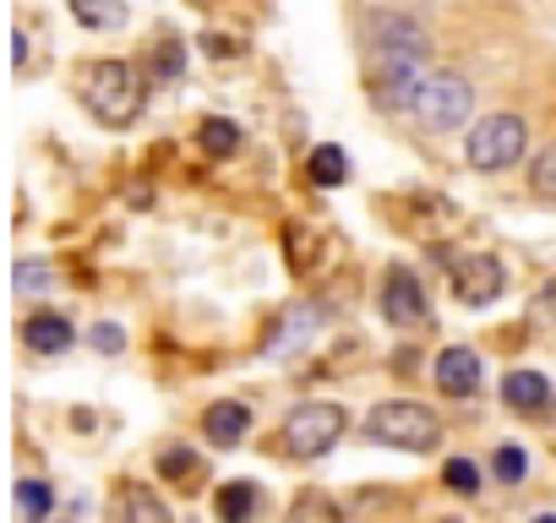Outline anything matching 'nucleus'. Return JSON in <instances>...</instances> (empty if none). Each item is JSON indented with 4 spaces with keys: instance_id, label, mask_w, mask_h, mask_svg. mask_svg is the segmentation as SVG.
Returning a JSON list of instances; mask_svg holds the SVG:
<instances>
[{
    "instance_id": "1",
    "label": "nucleus",
    "mask_w": 556,
    "mask_h": 523,
    "mask_svg": "<svg viewBox=\"0 0 556 523\" xmlns=\"http://www.w3.org/2000/svg\"><path fill=\"white\" fill-rule=\"evenodd\" d=\"M83 99L88 110L104 120V126H131L148 104V88H142V72L126 66V61H93L83 72Z\"/></svg>"
},
{
    "instance_id": "2",
    "label": "nucleus",
    "mask_w": 556,
    "mask_h": 523,
    "mask_svg": "<svg viewBox=\"0 0 556 523\" xmlns=\"http://www.w3.org/2000/svg\"><path fill=\"white\" fill-rule=\"evenodd\" d=\"M366 431L382 442V447H404V452H431L442 442V425L426 404H409V398H393V404H377L366 414Z\"/></svg>"
},
{
    "instance_id": "3",
    "label": "nucleus",
    "mask_w": 556,
    "mask_h": 523,
    "mask_svg": "<svg viewBox=\"0 0 556 523\" xmlns=\"http://www.w3.org/2000/svg\"><path fill=\"white\" fill-rule=\"evenodd\" d=\"M523 142H529V126H523L518 115H485V120L469 131L464 153H469L475 169L496 175V169H513V164L523 158Z\"/></svg>"
},
{
    "instance_id": "4",
    "label": "nucleus",
    "mask_w": 556,
    "mask_h": 523,
    "mask_svg": "<svg viewBox=\"0 0 556 523\" xmlns=\"http://www.w3.org/2000/svg\"><path fill=\"white\" fill-rule=\"evenodd\" d=\"M350 431V414L339 404H301L290 420H285V447L295 458H323L339 447V436Z\"/></svg>"
},
{
    "instance_id": "5",
    "label": "nucleus",
    "mask_w": 556,
    "mask_h": 523,
    "mask_svg": "<svg viewBox=\"0 0 556 523\" xmlns=\"http://www.w3.org/2000/svg\"><path fill=\"white\" fill-rule=\"evenodd\" d=\"M469 110H475V88H469L464 72H431V82L415 104L426 131H458L469 120Z\"/></svg>"
},
{
    "instance_id": "6",
    "label": "nucleus",
    "mask_w": 556,
    "mask_h": 523,
    "mask_svg": "<svg viewBox=\"0 0 556 523\" xmlns=\"http://www.w3.org/2000/svg\"><path fill=\"white\" fill-rule=\"evenodd\" d=\"M447 279H453V295L464 306H491L502 290H507V273H502V262L485 256V251H469L458 262H447Z\"/></svg>"
},
{
    "instance_id": "7",
    "label": "nucleus",
    "mask_w": 556,
    "mask_h": 523,
    "mask_svg": "<svg viewBox=\"0 0 556 523\" xmlns=\"http://www.w3.org/2000/svg\"><path fill=\"white\" fill-rule=\"evenodd\" d=\"M382 317L393 322V328H420L431 311H426V295H420V284H415V273L409 268H388V279H382Z\"/></svg>"
},
{
    "instance_id": "8",
    "label": "nucleus",
    "mask_w": 556,
    "mask_h": 523,
    "mask_svg": "<svg viewBox=\"0 0 556 523\" xmlns=\"http://www.w3.org/2000/svg\"><path fill=\"white\" fill-rule=\"evenodd\" d=\"M371 39H377V50L388 55V61H426V28L420 23H409V17H377L371 23Z\"/></svg>"
},
{
    "instance_id": "9",
    "label": "nucleus",
    "mask_w": 556,
    "mask_h": 523,
    "mask_svg": "<svg viewBox=\"0 0 556 523\" xmlns=\"http://www.w3.org/2000/svg\"><path fill=\"white\" fill-rule=\"evenodd\" d=\"M480 377H485V366H480L475 349L453 344V349L437 355V387H442V393H453V398H475V393H480Z\"/></svg>"
},
{
    "instance_id": "10",
    "label": "nucleus",
    "mask_w": 556,
    "mask_h": 523,
    "mask_svg": "<svg viewBox=\"0 0 556 523\" xmlns=\"http://www.w3.org/2000/svg\"><path fill=\"white\" fill-rule=\"evenodd\" d=\"M426 82H431V72H426V61H388V104L393 110H415L420 104V93H426Z\"/></svg>"
},
{
    "instance_id": "11",
    "label": "nucleus",
    "mask_w": 556,
    "mask_h": 523,
    "mask_svg": "<svg viewBox=\"0 0 556 523\" xmlns=\"http://www.w3.org/2000/svg\"><path fill=\"white\" fill-rule=\"evenodd\" d=\"M502 398H507L513 409H523V414H545V409H551V382H545L540 371H507Z\"/></svg>"
},
{
    "instance_id": "12",
    "label": "nucleus",
    "mask_w": 556,
    "mask_h": 523,
    "mask_svg": "<svg viewBox=\"0 0 556 523\" xmlns=\"http://www.w3.org/2000/svg\"><path fill=\"white\" fill-rule=\"evenodd\" d=\"M23 339H28V349H45V355H61V349H72V322L66 317H55V311H39V317H28L23 322Z\"/></svg>"
},
{
    "instance_id": "13",
    "label": "nucleus",
    "mask_w": 556,
    "mask_h": 523,
    "mask_svg": "<svg viewBox=\"0 0 556 523\" xmlns=\"http://www.w3.org/2000/svg\"><path fill=\"white\" fill-rule=\"evenodd\" d=\"M202 431L218 442V447H235L245 431H251V414H245V404H235V398H224V404H213L207 414H202Z\"/></svg>"
},
{
    "instance_id": "14",
    "label": "nucleus",
    "mask_w": 556,
    "mask_h": 523,
    "mask_svg": "<svg viewBox=\"0 0 556 523\" xmlns=\"http://www.w3.org/2000/svg\"><path fill=\"white\" fill-rule=\"evenodd\" d=\"M115 523H169V507L148 485H126L115 496Z\"/></svg>"
},
{
    "instance_id": "15",
    "label": "nucleus",
    "mask_w": 556,
    "mask_h": 523,
    "mask_svg": "<svg viewBox=\"0 0 556 523\" xmlns=\"http://www.w3.org/2000/svg\"><path fill=\"white\" fill-rule=\"evenodd\" d=\"M251 512H256V490H251V480H229V485H218V523H251Z\"/></svg>"
},
{
    "instance_id": "16",
    "label": "nucleus",
    "mask_w": 556,
    "mask_h": 523,
    "mask_svg": "<svg viewBox=\"0 0 556 523\" xmlns=\"http://www.w3.org/2000/svg\"><path fill=\"white\" fill-rule=\"evenodd\" d=\"M285 523H344V512L333 507V496H323V490H301L295 501H290V518Z\"/></svg>"
},
{
    "instance_id": "17",
    "label": "nucleus",
    "mask_w": 556,
    "mask_h": 523,
    "mask_svg": "<svg viewBox=\"0 0 556 523\" xmlns=\"http://www.w3.org/2000/svg\"><path fill=\"white\" fill-rule=\"evenodd\" d=\"M50 507H55V490L45 480H17V518L23 523H45Z\"/></svg>"
},
{
    "instance_id": "18",
    "label": "nucleus",
    "mask_w": 556,
    "mask_h": 523,
    "mask_svg": "<svg viewBox=\"0 0 556 523\" xmlns=\"http://www.w3.org/2000/svg\"><path fill=\"white\" fill-rule=\"evenodd\" d=\"M72 12L83 28H121L126 23V0H72Z\"/></svg>"
},
{
    "instance_id": "19",
    "label": "nucleus",
    "mask_w": 556,
    "mask_h": 523,
    "mask_svg": "<svg viewBox=\"0 0 556 523\" xmlns=\"http://www.w3.org/2000/svg\"><path fill=\"white\" fill-rule=\"evenodd\" d=\"M312 180H317V186H344V180H350V158H344V148L323 142V148L312 153Z\"/></svg>"
},
{
    "instance_id": "20",
    "label": "nucleus",
    "mask_w": 556,
    "mask_h": 523,
    "mask_svg": "<svg viewBox=\"0 0 556 523\" xmlns=\"http://www.w3.org/2000/svg\"><path fill=\"white\" fill-rule=\"evenodd\" d=\"M202 148L218 153V158H229V153L240 148V126H235V120H218V115L202 120Z\"/></svg>"
},
{
    "instance_id": "21",
    "label": "nucleus",
    "mask_w": 556,
    "mask_h": 523,
    "mask_svg": "<svg viewBox=\"0 0 556 523\" xmlns=\"http://www.w3.org/2000/svg\"><path fill=\"white\" fill-rule=\"evenodd\" d=\"M50 284H55V273L45 268V262H34V256L17 262V290H23V295H45Z\"/></svg>"
},
{
    "instance_id": "22",
    "label": "nucleus",
    "mask_w": 556,
    "mask_h": 523,
    "mask_svg": "<svg viewBox=\"0 0 556 523\" xmlns=\"http://www.w3.org/2000/svg\"><path fill=\"white\" fill-rule=\"evenodd\" d=\"M442 480H447L458 496H475V490H480V469H475L469 458H453V463L442 469Z\"/></svg>"
},
{
    "instance_id": "23",
    "label": "nucleus",
    "mask_w": 556,
    "mask_h": 523,
    "mask_svg": "<svg viewBox=\"0 0 556 523\" xmlns=\"http://www.w3.org/2000/svg\"><path fill=\"white\" fill-rule=\"evenodd\" d=\"M529 186H534L540 196H551V202H556V142H551V148L534 158V175H529Z\"/></svg>"
},
{
    "instance_id": "24",
    "label": "nucleus",
    "mask_w": 556,
    "mask_h": 523,
    "mask_svg": "<svg viewBox=\"0 0 556 523\" xmlns=\"http://www.w3.org/2000/svg\"><path fill=\"white\" fill-rule=\"evenodd\" d=\"M159 469H164V474H186V485H197V474H202V469H197V458H191L186 447H169V452L159 458Z\"/></svg>"
},
{
    "instance_id": "25",
    "label": "nucleus",
    "mask_w": 556,
    "mask_h": 523,
    "mask_svg": "<svg viewBox=\"0 0 556 523\" xmlns=\"http://www.w3.org/2000/svg\"><path fill=\"white\" fill-rule=\"evenodd\" d=\"M491 469H496V480H507V485H513V480H523V469H529V463H523V452H518V447H502V452L491 458Z\"/></svg>"
},
{
    "instance_id": "26",
    "label": "nucleus",
    "mask_w": 556,
    "mask_h": 523,
    "mask_svg": "<svg viewBox=\"0 0 556 523\" xmlns=\"http://www.w3.org/2000/svg\"><path fill=\"white\" fill-rule=\"evenodd\" d=\"M312 328H317V311H290V328H285V339H278V355H285L290 349V339H312Z\"/></svg>"
},
{
    "instance_id": "27",
    "label": "nucleus",
    "mask_w": 556,
    "mask_h": 523,
    "mask_svg": "<svg viewBox=\"0 0 556 523\" xmlns=\"http://www.w3.org/2000/svg\"><path fill=\"white\" fill-rule=\"evenodd\" d=\"M93 344H99L104 355H121V349H126V333H121L115 322H99V328H93Z\"/></svg>"
},
{
    "instance_id": "28",
    "label": "nucleus",
    "mask_w": 556,
    "mask_h": 523,
    "mask_svg": "<svg viewBox=\"0 0 556 523\" xmlns=\"http://www.w3.org/2000/svg\"><path fill=\"white\" fill-rule=\"evenodd\" d=\"M180 66H186V55H180V44L159 55V72H164V77H180Z\"/></svg>"
},
{
    "instance_id": "29",
    "label": "nucleus",
    "mask_w": 556,
    "mask_h": 523,
    "mask_svg": "<svg viewBox=\"0 0 556 523\" xmlns=\"http://www.w3.org/2000/svg\"><path fill=\"white\" fill-rule=\"evenodd\" d=\"M540 311H545V317H556V279L540 290Z\"/></svg>"
},
{
    "instance_id": "30",
    "label": "nucleus",
    "mask_w": 556,
    "mask_h": 523,
    "mask_svg": "<svg viewBox=\"0 0 556 523\" xmlns=\"http://www.w3.org/2000/svg\"><path fill=\"white\" fill-rule=\"evenodd\" d=\"M534 523H556V512H540V518H534Z\"/></svg>"
}]
</instances>
